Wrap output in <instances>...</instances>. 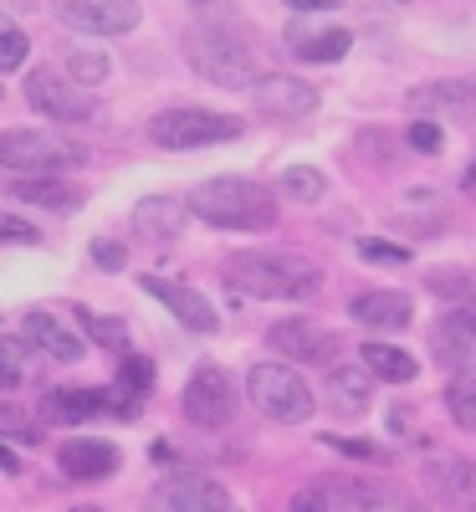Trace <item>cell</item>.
<instances>
[{"label": "cell", "instance_id": "cell-10", "mask_svg": "<svg viewBox=\"0 0 476 512\" xmlns=\"http://www.w3.org/2000/svg\"><path fill=\"white\" fill-rule=\"evenodd\" d=\"M267 344H272V354H282L292 364H333V354H343L338 333L318 328L313 318H282V323H272Z\"/></svg>", "mask_w": 476, "mask_h": 512}, {"label": "cell", "instance_id": "cell-18", "mask_svg": "<svg viewBox=\"0 0 476 512\" xmlns=\"http://www.w3.org/2000/svg\"><path fill=\"white\" fill-rule=\"evenodd\" d=\"M349 47H354V36L343 26H308V21L287 26V52L302 62H338V57H349Z\"/></svg>", "mask_w": 476, "mask_h": 512}, {"label": "cell", "instance_id": "cell-41", "mask_svg": "<svg viewBox=\"0 0 476 512\" xmlns=\"http://www.w3.org/2000/svg\"><path fill=\"white\" fill-rule=\"evenodd\" d=\"M456 318H461V323H466V328L476 333V292H471V297H461V303H456Z\"/></svg>", "mask_w": 476, "mask_h": 512}, {"label": "cell", "instance_id": "cell-38", "mask_svg": "<svg viewBox=\"0 0 476 512\" xmlns=\"http://www.w3.org/2000/svg\"><path fill=\"white\" fill-rule=\"evenodd\" d=\"M93 262H98L103 272H123L128 251H123V241H113V236H98V241H93Z\"/></svg>", "mask_w": 476, "mask_h": 512}, {"label": "cell", "instance_id": "cell-23", "mask_svg": "<svg viewBox=\"0 0 476 512\" xmlns=\"http://www.w3.org/2000/svg\"><path fill=\"white\" fill-rule=\"evenodd\" d=\"M185 210H190V205L175 200V195H144V200L134 205V231L164 241V236H175V231L185 226Z\"/></svg>", "mask_w": 476, "mask_h": 512}, {"label": "cell", "instance_id": "cell-1", "mask_svg": "<svg viewBox=\"0 0 476 512\" xmlns=\"http://www.w3.org/2000/svg\"><path fill=\"white\" fill-rule=\"evenodd\" d=\"M185 57L215 88H256L267 77V62L256 52L246 21L226 6H215V0H205L200 21L185 31Z\"/></svg>", "mask_w": 476, "mask_h": 512}, {"label": "cell", "instance_id": "cell-25", "mask_svg": "<svg viewBox=\"0 0 476 512\" xmlns=\"http://www.w3.org/2000/svg\"><path fill=\"white\" fill-rule=\"evenodd\" d=\"M6 190H11L16 200L52 205V210H72V205L82 200V190H72V185H62V180H52V175H21V180H11Z\"/></svg>", "mask_w": 476, "mask_h": 512}, {"label": "cell", "instance_id": "cell-13", "mask_svg": "<svg viewBox=\"0 0 476 512\" xmlns=\"http://www.w3.org/2000/svg\"><path fill=\"white\" fill-rule=\"evenodd\" d=\"M26 103L31 108H41L47 118H62V123H82V118H93V103L82 98V93H72L67 82L57 77V72H31L26 77Z\"/></svg>", "mask_w": 476, "mask_h": 512}, {"label": "cell", "instance_id": "cell-8", "mask_svg": "<svg viewBox=\"0 0 476 512\" xmlns=\"http://www.w3.org/2000/svg\"><path fill=\"white\" fill-rule=\"evenodd\" d=\"M180 405H185V420H190V425H200V431H221V425H231V420H236L241 395H236V384H231V374H226V369L205 364V369H195V374H190Z\"/></svg>", "mask_w": 476, "mask_h": 512}, {"label": "cell", "instance_id": "cell-9", "mask_svg": "<svg viewBox=\"0 0 476 512\" xmlns=\"http://www.w3.org/2000/svg\"><path fill=\"white\" fill-rule=\"evenodd\" d=\"M52 11L82 36H128L139 26V0H52Z\"/></svg>", "mask_w": 476, "mask_h": 512}, {"label": "cell", "instance_id": "cell-44", "mask_svg": "<svg viewBox=\"0 0 476 512\" xmlns=\"http://www.w3.org/2000/svg\"><path fill=\"white\" fill-rule=\"evenodd\" d=\"M6 6H26V0H6Z\"/></svg>", "mask_w": 476, "mask_h": 512}, {"label": "cell", "instance_id": "cell-32", "mask_svg": "<svg viewBox=\"0 0 476 512\" xmlns=\"http://www.w3.org/2000/svg\"><path fill=\"white\" fill-rule=\"evenodd\" d=\"M425 287L436 292V297H451V303H461V297H471V292H476L471 272H461V267H446V272H430V277H425Z\"/></svg>", "mask_w": 476, "mask_h": 512}, {"label": "cell", "instance_id": "cell-2", "mask_svg": "<svg viewBox=\"0 0 476 512\" xmlns=\"http://www.w3.org/2000/svg\"><path fill=\"white\" fill-rule=\"evenodd\" d=\"M226 282L267 303H308L323 292V272L292 251H236L226 262Z\"/></svg>", "mask_w": 476, "mask_h": 512}, {"label": "cell", "instance_id": "cell-29", "mask_svg": "<svg viewBox=\"0 0 476 512\" xmlns=\"http://www.w3.org/2000/svg\"><path fill=\"white\" fill-rule=\"evenodd\" d=\"M82 333H88L93 338V344H103V349H128V328L118 323V318H103V313H88V308H82Z\"/></svg>", "mask_w": 476, "mask_h": 512}, {"label": "cell", "instance_id": "cell-27", "mask_svg": "<svg viewBox=\"0 0 476 512\" xmlns=\"http://www.w3.org/2000/svg\"><path fill=\"white\" fill-rule=\"evenodd\" d=\"M323 190H328V180H323V169H313V164H292L282 175V195H292L302 205H318Z\"/></svg>", "mask_w": 476, "mask_h": 512}, {"label": "cell", "instance_id": "cell-14", "mask_svg": "<svg viewBox=\"0 0 476 512\" xmlns=\"http://www.w3.org/2000/svg\"><path fill=\"white\" fill-rule=\"evenodd\" d=\"M57 461H62V472L72 477V482H103V477H113L118 472V446L113 441H98V436H72L62 451H57Z\"/></svg>", "mask_w": 476, "mask_h": 512}, {"label": "cell", "instance_id": "cell-11", "mask_svg": "<svg viewBox=\"0 0 476 512\" xmlns=\"http://www.w3.org/2000/svg\"><path fill=\"white\" fill-rule=\"evenodd\" d=\"M139 287L149 292V297H159V303L175 313L185 328H195V333H215L221 328V313L210 308V297L205 292H195V287H185V282H164V277H139Z\"/></svg>", "mask_w": 476, "mask_h": 512}, {"label": "cell", "instance_id": "cell-43", "mask_svg": "<svg viewBox=\"0 0 476 512\" xmlns=\"http://www.w3.org/2000/svg\"><path fill=\"white\" fill-rule=\"evenodd\" d=\"M461 190H466V195H471V200H476V159H471V164H466V175H461Z\"/></svg>", "mask_w": 476, "mask_h": 512}, {"label": "cell", "instance_id": "cell-20", "mask_svg": "<svg viewBox=\"0 0 476 512\" xmlns=\"http://www.w3.org/2000/svg\"><path fill=\"white\" fill-rule=\"evenodd\" d=\"M26 344H36L47 359H57V364H72V359H82V338L77 333H67L52 313H41V308H31L26 313Z\"/></svg>", "mask_w": 476, "mask_h": 512}, {"label": "cell", "instance_id": "cell-5", "mask_svg": "<svg viewBox=\"0 0 476 512\" xmlns=\"http://www.w3.org/2000/svg\"><path fill=\"white\" fill-rule=\"evenodd\" d=\"M246 395L277 425H302L313 415V405H318L313 390H308V379H302L297 369H287V364H256L246 374Z\"/></svg>", "mask_w": 476, "mask_h": 512}, {"label": "cell", "instance_id": "cell-45", "mask_svg": "<svg viewBox=\"0 0 476 512\" xmlns=\"http://www.w3.org/2000/svg\"><path fill=\"white\" fill-rule=\"evenodd\" d=\"M6 26H11V21H6V16H0V31H6Z\"/></svg>", "mask_w": 476, "mask_h": 512}, {"label": "cell", "instance_id": "cell-19", "mask_svg": "<svg viewBox=\"0 0 476 512\" xmlns=\"http://www.w3.org/2000/svg\"><path fill=\"white\" fill-rule=\"evenodd\" d=\"M430 359H436V364H451V369L476 364V333L456 318V308L441 313L436 328H430Z\"/></svg>", "mask_w": 476, "mask_h": 512}, {"label": "cell", "instance_id": "cell-12", "mask_svg": "<svg viewBox=\"0 0 476 512\" xmlns=\"http://www.w3.org/2000/svg\"><path fill=\"white\" fill-rule=\"evenodd\" d=\"M410 108L425 113V118H461L471 123L476 118V77H441V82H420V88L410 93Z\"/></svg>", "mask_w": 476, "mask_h": 512}, {"label": "cell", "instance_id": "cell-33", "mask_svg": "<svg viewBox=\"0 0 476 512\" xmlns=\"http://www.w3.org/2000/svg\"><path fill=\"white\" fill-rule=\"evenodd\" d=\"M405 144H410L415 154H441L446 134H441V123H436V118H425V113H420V118L410 123V134H405Z\"/></svg>", "mask_w": 476, "mask_h": 512}, {"label": "cell", "instance_id": "cell-37", "mask_svg": "<svg viewBox=\"0 0 476 512\" xmlns=\"http://www.w3.org/2000/svg\"><path fill=\"white\" fill-rule=\"evenodd\" d=\"M21 344H11V338H0V390H11V384H21Z\"/></svg>", "mask_w": 476, "mask_h": 512}, {"label": "cell", "instance_id": "cell-30", "mask_svg": "<svg viewBox=\"0 0 476 512\" xmlns=\"http://www.w3.org/2000/svg\"><path fill=\"white\" fill-rule=\"evenodd\" d=\"M0 436H11L21 446H41V425L26 410H16L11 400H0Z\"/></svg>", "mask_w": 476, "mask_h": 512}, {"label": "cell", "instance_id": "cell-17", "mask_svg": "<svg viewBox=\"0 0 476 512\" xmlns=\"http://www.w3.org/2000/svg\"><path fill=\"white\" fill-rule=\"evenodd\" d=\"M154 502L159 507H185V512H205V507H231V492L210 477H195V472H180V477H164L154 487Z\"/></svg>", "mask_w": 476, "mask_h": 512}, {"label": "cell", "instance_id": "cell-24", "mask_svg": "<svg viewBox=\"0 0 476 512\" xmlns=\"http://www.w3.org/2000/svg\"><path fill=\"white\" fill-rule=\"evenodd\" d=\"M359 354H364L369 374H374V379H389V384H410V379L420 374L415 354H405L400 344H384V338H379V344H364Z\"/></svg>", "mask_w": 476, "mask_h": 512}, {"label": "cell", "instance_id": "cell-22", "mask_svg": "<svg viewBox=\"0 0 476 512\" xmlns=\"http://www.w3.org/2000/svg\"><path fill=\"white\" fill-rule=\"evenodd\" d=\"M420 477L430 497H446V502H471V487H476V472L461 456H430Z\"/></svg>", "mask_w": 476, "mask_h": 512}, {"label": "cell", "instance_id": "cell-31", "mask_svg": "<svg viewBox=\"0 0 476 512\" xmlns=\"http://www.w3.org/2000/svg\"><path fill=\"white\" fill-rule=\"evenodd\" d=\"M108 67H113V62H108L103 52H93V47H72V52H67V72H72L77 82H103Z\"/></svg>", "mask_w": 476, "mask_h": 512}, {"label": "cell", "instance_id": "cell-7", "mask_svg": "<svg viewBox=\"0 0 476 512\" xmlns=\"http://www.w3.org/2000/svg\"><path fill=\"white\" fill-rule=\"evenodd\" d=\"M297 512H343V507H410V497L395 482H364V477H333L313 482L292 497Z\"/></svg>", "mask_w": 476, "mask_h": 512}, {"label": "cell", "instance_id": "cell-28", "mask_svg": "<svg viewBox=\"0 0 476 512\" xmlns=\"http://www.w3.org/2000/svg\"><path fill=\"white\" fill-rule=\"evenodd\" d=\"M118 384H123L134 400H144V395L154 390V364H149L144 354H128V349H123V359H118Z\"/></svg>", "mask_w": 476, "mask_h": 512}, {"label": "cell", "instance_id": "cell-3", "mask_svg": "<svg viewBox=\"0 0 476 512\" xmlns=\"http://www.w3.org/2000/svg\"><path fill=\"white\" fill-rule=\"evenodd\" d=\"M185 205H190V216H200L215 231H272L277 226V195L241 175L195 185Z\"/></svg>", "mask_w": 476, "mask_h": 512}, {"label": "cell", "instance_id": "cell-16", "mask_svg": "<svg viewBox=\"0 0 476 512\" xmlns=\"http://www.w3.org/2000/svg\"><path fill=\"white\" fill-rule=\"evenodd\" d=\"M251 93L272 118H313V108H318V88H308V82H297L287 72H267Z\"/></svg>", "mask_w": 476, "mask_h": 512}, {"label": "cell", "instance_id": "cell-39", "mask_svg": "<svg viewBox=\"0 0 476 512\" xmlns=\"http://www.w3.org/2000/svg\"><path fill=\"white\" fill-rule=\"evenodd\" d=\"M333 451H343V456H359V461H384V451L379 446H364V441H349V436H323Z\"/></svg>", "mask_w": 476, "mask_h": 512}, {"label": "cell", "instance_id": "cell-6", "mask_svg": "<svg viewBox=\"0 0 476 512\" xmlns=\"http://www.w3.org/2000/svg\"><path fill=\"white\" fill-rule=\"evenodd\" d=\"M82 159L88 154L77 144L41 134V128H6L0 134V169H11V175H57V169H77Z\"/></svg>", "mask_w": 476, "mask_h": 512}, {"label": "cell", "instance_id": "cell-40", "mask_svg": "<svg viewBox=\"0 0 476 512\" xmlns=\"http://www.w3.org/2000/svg\"><path fill=\"white\" fill-rule=\"evenodd\" d=\"M287 6H292V11H338L343 0H287Z\"/></svg>", "mask_w": 476, "mask_h": 512}, {"label": "cell", "instance_id": "cell-36", "mask_svg": "<svg viewBox=\"0 0 476 512\" xmlns=\"http://www.w3.org/2000/svg\"><path fill=\"white\" fill-rule=\"evenodd\" d=\"M0 246H41V231L21 216H6L0 210Z\"/></svg>", "mask_w": 476, "mask_h": 512}, {"label": "cell", "instance_id": "cell-4", "mask_svg": "<svg viewBox=\"0 0 476 512\" xmlns=\"http://www.w3.org/2000/svg\"><path fill=\"white\" fill-rule=\"evenodd\" d=\"M246 123L231 118V113H210V108H164L149 118V139L159 149H205V144H226V139H241Z\"/></svg>", "mask_w": 476, "mask_h": 512}, {"label": "cell", "instance_id": "cell-15", "mask_svg": "<svg viewBox=\"0 0 476 512\" xmlns=\"http://www.w3.org/2000/svg\"><path fill=\"white\" fill-rule=\"evenodd\" d=\"M349 318L364 323V328H374V333H400V328L415 323V303H410L405 292L379 287V292H359V297H354V303H349Z\"/></svg>", "mask_w": 476, "mask_h": 512}, {"label": "cell", "instance_id": "cell-34", "mask_svg": "<svg viewBox=\"0 0 476 512\" xmlns=\"http://www.w3.org/2000/svg\"><path fill=\"white\" fill-rule=\"evenodd\" d=\"M26 52H31L26 31H16V26H6V31H0V77H6V72H16V67L26 62Z\"/></svg>", "mask_w": 476, "mask_h": 512}, {"label": "cell", "instance_id": "cell-26", "mask_svg": "<svg viewBox=\"0 0 476 512\" xmlns=\"http://www.w3.org/2000/svg\"><path fill=\"white\" fill-rule=\"evenodd\" d=\"M446 410L461 431H476V364H461L456 379L446 384Z\"/></svg>", "mask_w": 476, "mask_h": 512}, {"label": "cell", "instance_id": "cell-21", "mask_svg": "<svg viewBox=\"0 0 476 512\" xmlns=\"http://www.w3.org/2000/svg\"><path fill=\"white\" fill-rule=\"evenodd\" d=\"M369 390H374L369 364L364 369H354V364H333L328 369V405L338 415H364L369 410Z\"/></svg>", "mask_w": 476, "mask_h": 512}, {"label": "cell", "instance_id": "cell-42", "mask_svg": "<svg viewBox=\"0 0 476 512\" xmlns=\"http://www.w3.org/2000/svg\"><path fill=\"white\" fill-rule=\"evenodd\" d=\"M0 472H6V477H21V461H16L11 446H0Z\"/></svg>", "mask_w": 476, "mask_h": 512}, {"label": "cell", "instance_id": "cell-35", "mask_svg": "<svg viewBox=\"0 0 476 512\" xmlns=\"http://www.w3.org/2000/svg\"><path fill=\"white\" fill-rule=\"evenodd\" d=\"M359 256H364V262H384V267H400V262H410V246H400V241H374V236H364V241H359Z\"/></svg>", "mask_w": 476, "mask_h": 512}]
</instances>
